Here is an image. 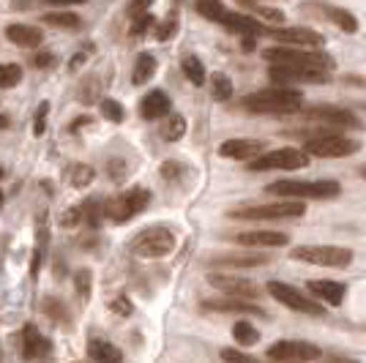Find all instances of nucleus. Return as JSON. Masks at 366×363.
Segmentation results:
<instances>
[{
	"mask_svg": "<svg viewBox=\"0 0 366 363\" xmlns=\"http://www.w3.org/2000/svg\"><path fill=\"white\" fill-rule=\"evenodd\" d=\"M232 339L238 342V347H254L259 342V331L249 319H238V322L232 325Z\"/></svg>",
	"mask_w": 366,
	"mask_h": 363,
	"instance_id": "nucleus-28",
	"label": "nucleus"
},
{
	"mask_svg": "<svg viewBox=\"0 0 366 363\" xmlns=\"http://www.w3.org/2000/svg\"><path fill=\"white\" fill-rule=\"evenodd\" d=\"M304 166H309V156L304 153V148H279V151H268L254 161H249L252 172H271V169L292 172V169H304Z\"/></svg>",
	"mask_w": 366,
	"mask_h": 363,
	"instance_id": "nucleus-11",
	"label": "nucleus"
},
{
	"mask_svg": "<svg viewBox=\"0 0 366 363\" xmlns=\"http://www.w3.org/2000/svg\"><path fill=\"white\" fill-rule=\"evenodd\" d=\"M19 352L25 361H41L44 355H49V342L39 333L33 322H28L19 333Z\"/></svg>",
	"mask_w": 366,
	"mask_h": 363,
	"instance_id": "nucleus-20",
	"label": "nucleus"
},
{
	"mask_svg": "<svg viewBox=\"0 0 366 363\" xmlns=\"http://www.w3.org/2000/svg\"><path fill=\"white\" fill-rule=\"evenodd\" d=\"M271 257L268 254H219L211 259V268H232V271H241V268H259V265H268Z\"/></svg>",
	"mask_w": 366,
	"mask_h": 363,
	"instance_id": "nucleus-24",
	"label": "nucleus"
},
{
	"mask_svg": "<svg viewBox=\"0 0 366 363\" xmlns=\"http://www.w3.org/2000/svg\"><path fill=\"white\" fill-rule=\"evenodd\" d=\"M265 355L276 363H312L320 361L322 349L312 342H301V339H282V342L271 344Z\"/></svg>",
	"mask_w": 366,
	"mask_h": 363,
	"instance_id": "nucleus-12",
	"label": "nucleus"
},
{
	"mask_svg": "<svg viewBox=\"0 0 366 363\" xmlns=\"http://www.w3.org/2000/svg\"><path fill=\"white\" fill-rule=\"evenodd\" d=\"M148 31H156V28H153V16L134 19V25H132V36H145Z\"/></svg>",
	"mask_w": 366,
	"mask_h": 363,
	"instance_id": "nucleus-48",
	"label": "nucleus"
},
{
	"mask_svg": "<svg viewBox=\"0 0 366 363\" xmlns=\"http://www.w3.org/2000/svg\"><path fill=\"white\" fill-rule=\"evenodd\" d=\"M153 71H156V58H153L151 52H142V55L137 58V63H134L132 82H134V85H145V82L153 76Z\"/></svg>",
	"mask_w": 366,
	"mask_h": 363,
	"instance_id": "nucleus-30",
	"label": "nucleus"
},
{
	"mask_svg": "<svg viewBox=\"0 0 366 363\" xmlns=\"http://www.w3.org/2000/svg\"><path fill=\"white\" fill-rule=\"evenodd\" d=\"M322 363H358L355 358H345V355H328Z\"/></svg>",
	"mask_w": 366,
	"mask_h": 363,
	"instance_id": "nucleus-53",
	"label": "nucleus"
},
{
	"mask_svg": "<svg viewBox=\"0 0 366 363\" xmlns=\"http://www.w3.org/2000/svg\"><path fill=\"white\" fill-rule=\"evenodd\" d=\"M208 284L219 292H224L227 298H241V301H254L262 295V287L254 284L252 279L246 276H235V273H208Z\"/></svg>",
	"mask_w": 366,
	"mask_h": 363,
	"instance_id": "nucleus-13",
	"label": "nucleus"
},
{
	"mask_svg": "<svg viewBox=\"0 0 366 363\" xmlns=\"http://www.w3.org/2000/svg\"><path fill=\"white\" fill-rule=\"evenodd\" d=\"M309 289V295L315 298L317 303H328V306H342L345 301V295H347V287L342 284V282H331V279H315V282H309L306 284Z\"/></svg>",
	"mask_w": 366,
	"mask_h": 363,
	"instance_id": "nucleus-21",
	"label": "nucleus"
},
{
	"mask_svg": "<svg viewBox=\"0 0 366 363\" xmlns=\"http://www.w3.org/2000/svg\"><path fill=\"white\" fill-rule=\"evenodd\" d=\"M33 63H36V69H52V66L58 63V58H55L52 52H36Z\"/></svg>",
	"mask_w": 366,
	"mask_h": 363,
	"instance_id": "nucleus-50",
	"label": "nucleus"
},
{
	"mask_svg": "<svg viewBox=\"0 0 366 363\" xmlns=\"http://www.w3.org/2000/svg\"><path fill=\"white\" fill-rule=\"evenodd\" d=\"M211 85H214V99L216 101H227L229 96H232V79L227 74H214L211 76Z\"/></svg>",
	"mask_w": 366,
	"mask_h": 363,
	"instance_id": "nucleus-36",
	"label": "nucleus"
},
{
	"mask_svg": "<svg viewBox=\"0 0 366 363\" xmlns=\"http://www.w3.org/2000/svg\"><path fill=\"white\" fill-rule=\"evenodd\" d=\"M175 243L178 238L167 224H156V227H145L142 232H137L129 243V249L132 254L142 259H162L175 252Z\"/></svg>",
	"mask_w": 366,
	"mask_h": 363,
	"instance_id": "nucleus-4",
	"label": "nucleus"
},
{
	"mask_svg": "<svg viewBox=\"0 0 366 363\" xmlns=\"http://www.w3.org/2000/svg\"><path fill=\"white\" fill-rule=\"evenodd\" d=\"M85 123H91V118H79V121H76L74 126H71V131H76V129H82Z\"/></svg>",
	"mask_w": 366,
	"mask_h": 363,
	"instance_id": "nucleus-54",
	"label": "nucleus"
},
{
	"mask_svg": "<svg viewBox=\"0 0 366 363\" xmlns=\"http://www.w3.org/2000/svg\"><path fill=\"white\" fill-rule=\"evenodd\" d=\"M271 82L279 88H292V85H322L328 82L331 74L325 71H301V69H282V66H271L268 69Z\"/></svg>",
	"mask_w": 366,
	"mask_h": 363,
	"instance_id": "nucleus-16",
	"label": "nucleus"
},
{
	"mask_svg": "<svg viewBox=\"0 0 366 363\" xmlns=\"http://www.w3.org/2000/svg\"><path fill=\"white\" fill-rule=\"evenodd\" d=\"M46 252V227L39 224V235H36V249H33V259H31V276H39L41 271V259H44Z\"/></svg>",
	"mask_w": 366,
	"mask_h": 363,
	"instance_id": "nucleus-34",
	"label": "nucleus"
},
{
	"mask_svg": "<svg viewBox=\"0 0 366 363\" xmlns=\"http://www.w3.org/2000/svg\"><path fill=\"white\" fill-rule=\"evenodd\" d=\"M107 172L115 178V181H121L123 172H126V161H123V159H112V161H109V166H107Z\"/></svg>",
	"mask_w": 366,
	"mask_h": 363,
	"instance_id": "nucleus-51",
	"label": "nucleus"
},
{
	"mask_svg": "<svg viewBox=\"0 0 366 363\" xmlns=\"http://www.w3.org/2000/svg\"><path fill=\"white\" fill-rule=\"evenodd\" d=\"M109 312H115L118 317H129V314L134 312V306H132V301H129L126 295H118V298L109 301Z\"/></svg>",
	"mask_w": 366,
	"mask_h": 363,
	"instance_id": "nucleus-43",
	"label": "nucleus"
},
{
	"mask_svg": "<svg viewBox=\"0 0 366 363\" xmlns=\"http://www.w3.org/2000/svg\"><path fill=\"white\" fill-rule=\"evenodd\" d=\"M88 358H91V363H123V352L104 339H91L88 342Z\"/></svg>",
	"mask_w": 366,
	"mask_h": 363,
	"instance_id": "nucleus-25",
	"label": "nucleus"
},
{
	"mask_svg": "<svg viewBox=\"0 0 366 363\" xmlns=\"http://www.w3.org/2000/svg\"><path fill=\"white\" fill-rule=\"evenodd\" d=\"M268 194L282 199H334L342 194V186L336 181H276L265 189Z\"/></svg>",
	"mask_w": 366,
	"mask_h": 363,
	"instance_id": "nucleus-3",
	"label": "nucleus"
},
{
	"mask_svg": "<svg viewBox=\"0 0 366 363\" xmlns=\"http://www.w3.org/2000/svg\"><path fill=\"white\" fill-rule=\"evenodd\" d=\"M194 9H197L205 19H211V22H219V19L224 16V11H227V6H224L222 0H197Z\"/></svg>",
	"mask_w": 366,
	"mask_h": 363,
	"instance_id": "nucleus-31",
	"label": "nucleus"
},
{
	"mask_svg": "<svg viewBox=\"0 0 366 363\" xmlns=\"http://www.w3.org/2000/svg\"><path fill=\"white\" fill-rule=\"evenodd\" d=\"M265 61L271 66H282V69H301V71H325L331 74L336 69V61L322 52V49H298V46H274L262 52Z\"/></svg>",
	"mask_w": 366,
	"mask_h": 363,
	"instance_id": "nucleus-2",
	"label": "nucleus"
},
{
	"mask_svg": "<svg viewBox=\"0 0 366 363\" xmlns=\"http://www.w3.org/2000/svg\"><path fill=\"white\" fill-rule=\"evenodd\" d=\"M309 6H315V9H320V16H325L328 22H334L339 31L345 33H358V19H355V14H350L347 9H339V6H328V3H309Z\"/></svg>",
	"mask_w": 366,
	"mask_h": 363,
	"instance_id": "nucleus-23",
	"label": "nucleus"
},
{
	"mask_svg": "<svg viewBox=\"0 0 366 363\" xmlns=\"http://www.w3.org/2000/svg\"><path fill=\"white\" fill-rule=\"evenodd\" d=\"M222 361H224V363H259L254 355H249V352H241V349H235V347H224V349H222Z\"/></svg>",
	"mask_w": 366,
	"mask_h": 363,
	"instance_id": "nucleus-42",
	"label": "nucleus"
},
{
	"mask_svg": "<svg viewBox=\"0 0 366 363\" xmlns=\"http://www.w3.org/2000/svg\"><path fill=\"white\" fill-rule=\"evenodd\" d=\"M268 36L282 46H298V49H322L325 39L322 33L312 28H268Z\"/></svg>",
	"mask_w": 366,
	"mask_h": 363,
	"instance_id": "nucleus-14",
	"label": "nucleus"
},
{
	"mask_svg": "<svg viewBox=\"0 0 366 363\" xmlns=\"http://www.w3.org/2000/svg\"><path fill=\"white\" fill-rule=\"evenodd\" d=\"M268 289V295L279 301L282 306H287L292 312H298V314H306V317H322L325 314V306L317 303L315 298H306L304 292L298 287H292V284H285V282H268L265 284Z\"/></svg>",
	"mask_w": 366,
	"mask_h": 363,
	"instance_id": "nucleus-9",
	"label": "nucleus"
},
{
	"mask_svg": "<svg viewBox=\"0 0 366 363\" xmlns=\"http://www.w3.org/2000/svg\"><path fill=\"white\" fill-rule=\"evenodd\" d=\"M102 115H104L107 121H112V123H123V118H126V109H123L115 99H102Z\"/></svg>",
	"mask_w": 366,
	"mask_h": 363,
	"instance_id": "nucleus-40",
	"label": "nucleus"
},
{
	"mask_svg": "<svg viewBox=\"0 0 366 363\" xmlns=\"http://www.w3.org/2000/svg\"><path fill=\"white\" fill-rule=\"evenodd\" d=\"M290 257L298 262H309V265H320V268H347L352 262V249L312 243V246H295Z\"/></svg>",
	"mask_w": 366,
	"mask_h": 363,
	"instance_id": "nucleus-5",
	"label": "nucleus"
},
{
	"mask_svg": "<svg viewBox=\"0 0 366 363\" xmlns=\"http://www.w3.org/2000/svg\"><path fill=\"white\" fill-rule=\"evenodd\" d=\"M0 205H3V192H0Z\"/></svg>",
	"mask_w": 366,
	"mask_h": 363,
	"instance_id": "nucleus-56",
	"label": "nucleus"
},
{
	"mask_svg": "<svg viewBox=\"0 0 366 363\" xmlns=\"http://www.w3.org/2000/svg\"><path fill=\"white\" fill-rule=\"evenodd\" d=\"M6 39L16 46H28V49H33V46L41 44L44 33L36 31L33 25H9V28H6Z\"/></svg>",
	"mask_w": 366,
	"mask_h": 363,
	"instance_id": "nucleus-26",
	"label": "nucleus"
},
{
	"mask_svg": "<svg viewBox=\"0 0 366 363\" xmlns=\"http://www.w3.org/2000/svg\"><path fill=\"white\" fill-rule=\"evenodd\" d=\"M74 289L79 295V301H91L93 295V273L88 268H79L74 273Z\"/></svg>",
	"mask_w": 366,
	"mask_h": 363,
	"instance_id": "nucleus-33",
	"label": "nucleus"
},
{
	"mask_svg": "<svg viewBox=\"0 0 366 363\" xmlns=\"http://www.w3.org/2000/svg\"><path fill=\"white\" fill-rule=\"evenodd\" d=\"M183 74L186 79L192 82V85H205V79H208V71H205V63L199 61L197 55H186L181 63Z\"/></svg>",
	"mask_w": 366,
	"mask_h": 363,
	"instance_id": "nucleus-29",
	"label": "nucleus"
},
{
	"mask_svg": "<svg viewBox=\"0 0 366 363\" xmlns=\"http://www.w3.org/2000/svg\"><path fill=\"white\" fill-rule=\"evenodd\" d=\"M175 33H178V16L169 14L167 19L162 22V25H156V33H153V36H156L159 41H169Z\"/></svg>",
	"mask_w": 366,
	"mask_h": 363,
	"instance_id": "nucleus-41",
	"label": "nucleus"
},
{
	"mask_svg": "<svg viewBox=\"0 0 366 363\" xmlns=\"http://www.w3.org/2000/svg\"><path fill=\"white\" fill-rule=\"evenodd\" d=\"M79 222H82V205H76V208H71V211H66L61 216L63 227H76Z\"/></svg>",
	"mask_w": 366,
	"mask_h": 363,
	"instance_id": "nucleus-47",
	"label": "nucleus"
},
{
	"mask_svg": "<svg viewBox=\"0 0 366 363\" xmlns=\"http://www.w3.org/2000/svg\"><path fill=\"white\" fill-rule=\"evenodd\" d=\"M96 93H99V82H96V79H93L91 85L85 82V85L79 88V101H82V104H93V101H96Z\"/></svg>",
	"mask_w": 366,
	"mask_h": 363,
	"instance_id": "nucleus-46",
	"label": "nucleus"
},
{
	"mask_svg": "<svg viewBox=\"0 0 366 363\" xmlns=\"http://www.w3.org/2000/svg\"><path fill=\"white\" fill-rule=\"evenodd\" d=\"M183 134H186V118L183 115H169L164 129H162V136L167 142H178V139H183Z\"/></svg>",
	"mask_w": 366,
	"mask_h": 363,
	"instance_id": "nucleus-32",
	"label": "nucleus"
},
{
	"mask_svg": "<svg viewBox=\"0 0 366 363\" xmlns=\"http://www.w3.org/2000/svg\"><path fill=\"white\" fill-rule=\"evenodd\" d=\"M202 312H219V314H238V317H268V312L254 301L241 298H211L202 301Z\"/></svg>",
	"mask_w": 366,
	"mask_h": 363,
	"instance_id": "nucleus-15",
	"label": "nucleus"
},
{
	"mask_svg": "<svg viewBox=\"0 0 366 363\" xmlns=\"http://www.w3.org/2000/svg\"><path fill=\"white\" fill-rule=\"evenodd\" d=\"M19 82H22V66L3 63L0 66V88H16Z\"/></svg>",
	"mask_w": 366,
	"mask_h": 363,
	"instance_id": "nucleus-35",
	"label": "nucleus"
},
{
	"mask_svg": "<svg viewBox=\"0 0 366 363\" xmlns=\"http://www.w3.org/2000/svg\"><path fill=\"white\" fill-rule=\"evenodd\" d=\"M93 178H96V169L88 164H74V169H71V186L74 189H85L88 183H93Z\"/></svg>",
	"mask_w": 366,
	"mask_h": 363,
	"instance_id": "nucleus-38",
	"label": "nucleus"
},
{
	"mask_svg": "<svg viewBox=\"0 0 366 363\" xmlns=\"http://www.w3.org/2000/svg\"><path fill=\"white\" fill-rule=\"evenodd\" d=\"M169 109H172V104H169V96L164 91H151L139 101V115L145 121H162L169 115Z\"/></svg>",
	"mask_w": 366,
	"mask_h": 363,
	"instance_id": "nucleus-22",
	"label": "nucleus"
},
{
	"mask_svg": "<svg viewBox=\"0 0 366 363\" xmlns=\"http://www.w3.org/2000/svg\"><path fill=\"white\" fill-rule=\"evenodd\" d=\"M241 106L254 115H298L304 106V96L295 88H268V91L249 93L241 99Z\"/></svg>",
	"mask_w": 366,
	"mask_h": 363,
	"instance_id": "nucleus-1",
	"label": "nucleus"
},
{
	"mask_svg": "<svg viewBox=\"0 0 366 363\" xmlns=\"http://www.w3.org/2000/svg\"><path fill=\"white\" fill-rule=\"evenodd\" d=\"M44 6H55V9H66V6H79L85 0H41Z\"/></svg>",
	"mask_w": 366,
	"mask_h": 363,
	"instance_id": "nucleus-52",
	"label": "nucleus"
},
{
	"mask_svg": "<svg viewBox=\"0 0 366 363\" xmlns=\"http://www.w3.org/2000/svg\"><path fill=\"white\" fill-rule=\"evenodd\" d=\"M181 172H183V166L178 164V161H172V159L162 164V175H164L167 181H175V178H181Z\"/></svg>",
	"mask_w": 366,
	"mask_h": 363,
	"instance_id": "nucleus-49",
	"label": "nucleus"
},
{
	"mask_svg": "<svg viewBox=\"0 0 366 363\" xmlns=\"http://www.w3.org/2000/svg\"><path fill=\"white\" fill-rule=\"evenodd\" d=\"M232 241L241 243V246H249V249H279V246L290 243V235L279 232V229H249V232L232 235Z\"/></svg>",
	"mask_w": 366,
	"mask_h": 363,
	"instance_id": "nucleus-18",
	"label": "nucleus"
},
{
	"mask_svg": "<svg viewBox=\"0 0 366 363\" xmlns=\"http://www.w3.org/2000/svg\"><path fill=\"white\" fill-rule=\"evenodd\" d=\"M46 112H49V104H46V101H41V104H39V109H36V121H33V134H36V136L44 134V129H46Z\"/></svg>",
	"mask_w": 366,
	"mask_h": 363,
	"instance_id": "nucleus-45",
	"label": "nucleus"
},
{
	"mask_svg": "<svg viewBox=\"0 0 366 363\" xmlns=\"http://www.w3.org/2000/svg\"><path fill=\"white\" fill-rule=\"evenodd\" d=\"M102 216H104V205H102L99 199H88V202H82V219L88 222V227H99Z\"/></svg>",
	"mask_w": 366,
	"mask_h": 363,
	"instance_id": "nucleus-37",
	"label": "nucleus"
},
{
	"mask_svg": "<svg viewBox=\"0 0 366 363\" xmlns=\"http://www.w3.org/2000/svg\"><path fill=\"white\" fill-rule=\"evenodd\" d=\"M41 309H44V314H49V317L55 319V322H66L69 319V312H66V306H63L58 298H44V303H41Z\"/></svg>",
	"mask_w": 366,
	"mask_h": 363,
	"instance_id": "nucleus-39",
	"label": "nucleus"
},
{
	"mask_svg": "<svg viewBox=\"0 0 366 363\" xmlns=\"http://www.w3.org/2000/svg\"><path fill=\"white\" fill-rule=\"evenodd\" d=\"M306 213L304 202L295 199H282V202H268V205H246L229 211L232 219H246V222H279V219H301Z\"/></svg>",
	"mask_w": 366,
	"mask_h": 363,
	"instance_id": "nucleus-6",
	"label": "nucleus"
},
{
	"mask_svg": "<svg viewBox=\"0 0 366 363\" xmlns=\"http://www.w3.org/2000/svg\"><path fill=\"white\" fill-rule=\"evenodd\" d=\"M304 121L309 123H317V126H328V129H336V131H342V129H358L361 121L352 115L350 109H342V106H334V104H312V106H301V112H298Z\"/></svg>",
	"mask_w": 366,
	"mask_h": 363,
	"instance_id": "nucleus-10",
	"label": "nucleus"
},
{
	"mask_svg": "<svg viewBox=\"0 0 366 363\" xmlns=\"http://www.w3.org/2000/svg\"><path fill=\"white\" fill-rule=\"evenodd\" d=\"M151 6H153V0H132V3H129L132 22H134V19H142V16H151Z\"/></svg>",
	"mask_w": 366,
	"mask_h": 363,
	"instance_id": "nucleus-44",
	"label": "nucleus"
},
{
	"mask_svg": "<svg viewBox=\"0 0 366 363\" xmlns=\"http://www.w3.org/2000/svg\"><path fill=\"white\" fill-rule=\"evenodd\" d=\"M0 129H9V115H0Z\"/></svg>",
	"mask_w": 366,
	"mask_h": 363,
	"instance_id": "nucleus-55",
	"label": "nucleus"
},
{
	"mask_svg": "<svg viewBox=\"0 0 366 363\" xmlns=\"http://www.w3.org/2000/svg\"><path fill=\"white\" fill-rule=\"evenodd\" d=\"M219 25H224L229 33H238V36H252V39H259V36H268V28H265V22H259L254 16L249 14H241V11H232L227 9L224 16L219 19Z\"/></svg>",
	"mask_w": 366,
	"mask_h": 363,
	"instance_id": "nucleus-19",
	"label": "nucleus"
},
{
	"mask_svg": "<svg viewBox=\"0 0 366 363\" xmlns=\"http://www.w3.org/2000/svg\"><path fill=\"white\" fill-rule=\"evenodd\" d=\"M44 25L61 28V31H76V28H82V16L69 11V9H55V11L44 14Z\"/></svg>",
	"mask_w": 366,
	"mask_h": 363,
	"instance_id": "nucleus-27",
	"label": "nucleus"
},
{
	"mask_svg": "<svg viewBox=\"0 0 366 363\" xmlns=\"http://www.w3.org/2000/svg\"><path fill=\"white\" fill-rule=\"evenodd\" d=\"M358 151H361V142L345 136L342 131H325V134L304 142L306 156H317V159H345Z\"/></svg>",
	"mask_w": 366,
	"mask_h": 363,
	"instance_id": "nucleus-7",
	"label": "nucleus"
},
{
	"mask_svg": "<svg viewBox=\"0 0 366 363\" xmlns=\"http://www.w3.org/2000/svg\"><path fill=\"white\" fill-rule=\"evenodd\" d=\"M265 153V145L259 139H249V136H235V139H224L219 145V156L224 159H235V161H254Z\"/></svg>",
	"mask_w": 366,
	"mask_h": 363,
	"instance_id": "nucleus-17",
	"label": "nucleus"
},
{
	"mask_svg": "<svg viewBox=\"0 0 366 363\" xmlns=\"http://www.w3.org/2000/svg\"><path fill=\"white\" fill-rule=\"evenodd\" d=\"M148 202H151V192L142 189V186H134V189L123 192L118 197L107 199L104 202V216L115 224H123V222H129V219H134V216L145 211Z\"/></svg>",
	"mask_w": 366,
	"mask_h": 363,
	"instance_id": "nucleus-8",
	"label": "nucleus"
}]
</instances>
